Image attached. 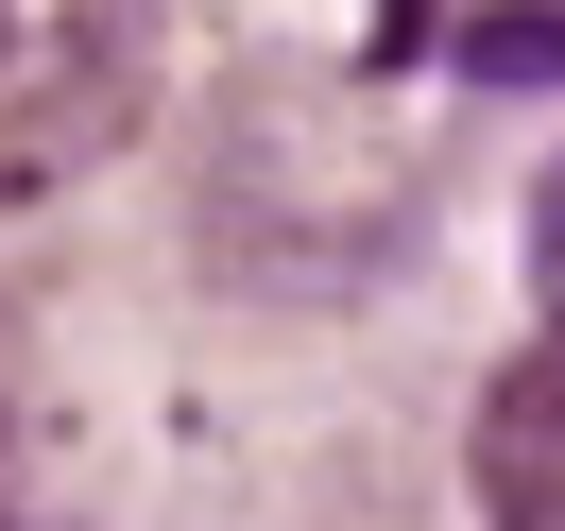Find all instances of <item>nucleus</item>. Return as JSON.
I'll list each match as a JSON object with an SVG mask.
<instances>
[{
	"label": "nucleus",
	"instance_id": "obj_2",
	"mask_svg": "<svg viewBox=\"0 0 565 531\" xmlns=\"http://www.w3.org/2000/svg\"><path fill=\"white\" fill-rule=\"evenodd\" d=\"M462 480H480V531H565V309L480 378V446H462Z\"/></svg>",
	"mask_w": 565,
	"mask_h": 531
},
{
	"label": "nucleus",
	"instance_id": "obj_5",
	"mask_svg": "<svg viewBox=\"0 0 565 531\" xmlns=\"http://www.w3.org/2000/svg\"><path fill=\"white\" fill-rule=\"evenodd\" d=\"M0 497H18V343H0Z\"/></svg>",
	"mask_w": 565,
	"mask_h": 531
},
{
	"label": "nucleus",
	"instance_id": "obj_3",
	"mask_svg": "<svg viewBox=\"0 0 565 531\" xmlns=\"http://www.w3.org/2000/svg\"><path fill=\"white\" fill-rule=\"evenodd\" d=\"M462 70H480V86H565V0H548V18H480Z\"/></svg>",
	"mask_w": 565,
	"mask_h": 531
},
{
	"label": "nucleus",
	"instance_id": "obj_1",
	"mask_svg": "<svg viewBox=\"0 0 565 531\" xmlns=\"http://www.w3.org/2000/svg\"><path fill=\"white\" fill-rule=\"evenodd\" d=\"M154 70H172L154 0H0V206L104 172L154 120Z\"/></svg>",
	"mask_w": 565,
	"mask_h": 531
},
{
	"label": "nucleus",
	"instance_id": "obj_4",
	"mask_svg": "<svg viewBox=\"0 0 565 531\" xmlns=\"http://www.w3.org/2000/svg\"><path fill=\"white\" fill-rule=\"evenodd\" d=\"M531 257H548V291H565V172H548V206H531Z\"/></svg>",
	"mask_w": 565,
	"mask_h": 531
}]
</instances>
